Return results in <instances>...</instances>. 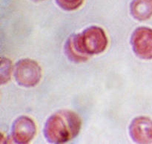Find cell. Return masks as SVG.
<instances>
[{
    "mask_svg": "<svg viewBox=\"0 0 152 144\" xmlns=\"http://www.w3.org/2000/svg\"><path fill=\"white\" fill-rule=\"evenodd\" d=\"M81 125L78 114L70 110H60L51 114L46 120L44 136L50 143H64L78 135Z\"/></svg>",
    "mask_w": 152,
    "mask_h": 144,
    "instance_id": "1",
    "label": "cell"
},
{
    "mask_svg": "<svg viewBox=\"0 0 152 144\" xmlns=\"http://www.w3.org/2000/svg\"><path fill=\"white\" fill-rule=\"evenodd\" d=\"M13 75L16 83L25 88L37 86L41 80L42 72L38 62L31 59H22L13 68Z\"/></svg>",
    "mask_w": 152,
    "mask_h": 144,
    "instance_id": "2",
    "label": "cell"
},
{
    "mask_svg": "<svg viewBox=\"0 0 152 144\" xmlns=\"http://www.w3.org/2000/svg\"><path fill=\"white\" fill-rule=\"evenodd\" d=\"M79 37L84 50L90 56L102 53L108 46V37L100 27H88L79 34Z\"/></svg>",
    "mask_w": 152,
    "mask_h": 144,
    "instance_id": "3",
    "label": "cell"
},
{
    "mask_svg": "<svg viewBox=\"0 0 152 144\" xmlns=\"http://www.w3.org/2000/svg\"><path fill=\"white\" fill-rule=\"evenodd\" d=\"M131 45L137 56L145 60L152 59V28H136L131 37Z\"/></svg>",
    "mask_w": 152,
    "mask_h": 144,
    "instance_id": "4",
    "label": "cell"
},
{
    "mask_svg": "<svg viewBox=\"0 0 152 144\" xmlns=\"http://www.w3.org/2000/svg\"><path fill=\"white\" fill-rule=\"evenodd\" d=\"M36 132L35 122L28 116H20L14 120L12 125L11 136L16 143H28L34 137Z\"/></svg>",
    "mask_w": 152,
    "mask_h": 144,
    "instance_id": "5",
    "label": "cell"
},
{
    "mask_svg": "<svg viewBox=\"0 0 152 144\" xmlns=\"http://www.w3.org/2000/svg\"><path fill=\"white\" fill-rule=\"evenodd\" d=\"M129 134L137 143H152V120L140 116L134 119L129 126Z\"/></svg>",
    "mask_w": 152,
    "mask_h": 144,
    "instance_id": "6",
    "label": "cell"
},
{
    "mask_svg": "<svg viewBox=\"0 0 152 144\" xmlns=\"http://www.w3.org/2000/svg\"><path fill=\"white\" fill-rule=\"evenodd\" d=\"M65 53L69 60L77 63L86 62L91 56L83 49L79 34H72L68 37L65 44Z\"/></svg>",
    "mask_w": 152,
    "mask_h": 144,
    "instance_id": "7",
    "label": "cell"
},
{
    "mask_svg": "<svg viewBox=\"0 0 152 144\" xmlns=\"http://www.w3.org/2000/svg\"><path fill=\"white\" fill-rule=\"evenodd\" d=\"M132 16L138 21H145L152 17V0H133L131 3Z\"/></svg>",
    "mask_w": 152,
    "mask_h": 144,
    "instance_id": "8",
    "label": "cell"
},
{
    "mask_svg": "<svg viewBox=\"0 0 152 144\" xmlns=\"http://www.w3.org/2000/svg\"><path fill=\"white\" fill-rule=\"evenodd\" d=\"M12 62L5 57L1 58V84H5L10 80L12 73Z\"/></svg>",
    "mask_w": 152,
    "mask_h": 144,
    "instance_id": "9",
    "label": "cell"
},
{
    "mask_svg": "<svg viewBox=\"0 0 152 144\" xmlns=\"http://www.w3.org/2000/svg\"><path fill=\"white\" fill-rule=\"evenodd\" d=\"M84 0H56V2L61 8L67 11H73L81 7Z\"/></svg>",
    "mask_w": 152,
    "mask_h": 144,
    "instance_id": "10",
    "label": "cell"
},
{
    "mask_svg": "<svg viewBox=\"0 0 152 144\" xmlns=\"http://www.w3.org/2000/svg\"><path fill=\"white\" fill-rule=\"evenodd\" d=\"M31 1H34V2H40V1H45V0H31Z\"/></svg>",
    "mask_w": 152,
    "mask_h": 144,
    "instance_id": "11",
    "label": "cell"
}]
</instances>
